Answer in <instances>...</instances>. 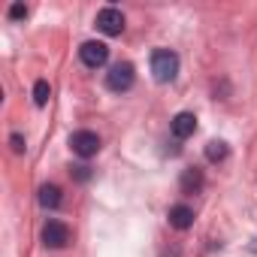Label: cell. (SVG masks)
I'll list each match as a JSON object with an SVG mask.
<instances>
[{"mask_svg": "<svg viewBox=\"0 0 257 257\" xmlns=\"http://www.w3.org/2000/svg\"><path fill=\"white\" fill-rule=\"evenodd\" d=\"M152 73L158 82H173L179 76V55L173 49H155L152 52Z\"/></svg>", "mask_w": 257, "mask_h": 257, "instance_id": "cell-1", "label": "cell"}, {"mask_svg": "<svg viewBox=\"0 0 257 257\" xmlns=\"http://www.w3.org/2000/svg\"><path fill=\"white\" fill-rule=\"evenodd\" d=\"M134 79H137V73H134V64H115L109 73H106V85H109V91H131L134 88Z\"/></svg>", "mask_w": 257, "mask_h": 257, "instance_id": "cell-2", "label": "cell"}, {"mask_svg": "<svg viewBox=\"0 0 257 257\" xmlns=\"http://www.w3.org/2000/svg\"><path fill=\"white\" fill-rule=\"evenodd\" d=\"M97 31L106 37H121L124 34V13L115 7H106L97 13Z\"/></svg>", "mask_w": 257, "mask_h": 257, "instance_id": "cell-3", "label": "cell"}, {"mask_svg": "<svg viewBox=\"0 0 257 257\" xmlns=\"http://www.w3.org/2000/svg\"><path fill=\"white\" fill-rule=\"evenodd\" d=\"M79 58H82V64H85V67L97 70V67H103V64L109 61V46H106V43H100V40H88V43H82Z\"/></svg>", "mask_w": 257, "mask_h": 257, "instance_id": "cell-4", "label": "cell"}, {"mask_svg": "<svg viewBox=\"0 0 257 257\" xmlns=\"http://www.w3.org/2000/svg\"><path fill=\"white\" fill-rule=\"evenodd\" d=\"M70 146H73V152L79 155V158H94L97 152H100V137L94 134V131H76L73 137H70Z\"/></svg>", "mask_w": 257, "mask_h": 257, "instance_id": "cell-5", "label": "cell"}, {"mask_svg": "<svg viewBox=\"0 0 257 257\" xmlns=\"http://www.w3.org/2000/svg\"><path fill=\"white\" fill-rule=\"evenodd\" d=\"M43 245L46 248H67L70 245V227L64 221H49L43 227Z\"/></svg>", "mask_w": 257, "mask_h": 257, "instance_id": "cell-6", "label": "cell"}, {"mask_svg": "<svg viewBox=\"0 0 257 257\" xmlns=\"http://www.w3.org/2000/svg\"><path fill=\"white\" fill-rule=\"evenodd\" d=\"M170 127H173V137H176V140H188V137H194V131H197V115H194V112H179Z\"/></svg>", "mask_w": 257, "mask_h": 257, "instance_id": "cell-7", "label": "cell"}, {"mask_svg": "<svg viewBox=\"0 0 257 257\" xmlns=\"http://www.w3.org/2000/svg\"><path fill=\"white\" fill-rule=\"evenodd\" d=\"M170 227H176V230H191L194 227V209L191 206H173L170 209Z\"/></svg>", "mask_w": 257, "mask_h": 257, "instance_id": "cell-8", "label": "cell"}, {"mask_svg": "<svg viewBox=\"0 0 257 257\" xmlns=\"http://www.w3.org/2000/svg\"><path fill=\"white\" fill-rule=\"evenodd\" d=\"M200 188H203V170H197V167L185 170L182 173V194H197Z\"/></svg>", "mask_w": 257, "mask_h": 257, "instance_id": "cell-9", "label": "cell"}, {"mask_svg": "<svg viewBox=\"0 0 257 257\" xmlns=\"http://www.w3.org/2000/svg\"><path fill=\"white\" fill-rule=\"evenodd\" d=\"M40 206L43 209H58L61 206V188L58 185H43L40 188Z\"/></svg>", "mask_w": 257, "mask_h": 257, "instance_id": "cell-10", "label": "cell"}, {"mask_svg": "<svg viewBox=\"0 0 257 257\" xmlns=\"http://www.w3.org/2000/svg\"><path fill=\"white\" fill-rule=\"evenodd\" d=\"M227 152H230V149H227V143H221V140H212V143L206 146V158H209L212 164H221V161L227 158Z\"/></svg>", "mask_w": 257, "mask_h": 257, "instance_id": "cell-11", "label": "cell"}, {"mask_svg": "<svg viewBox=\"0 0 257 257\" xmlns=\"http://www.w3.org/2000/svg\"><path fill=\"white\" fill-rule=\"evenodd\" d=\"M49 97H52V88H49V82H46V79H40V82L34 85V103H37V106H46V103H49Z\"/></svg>", "mask_w": 257, "mask_h": 257, "instance_id": "cell-12", "label": "cell"}, {"mask_svg": "<svg viewBox=\"0 0 257 257\" xmlns=\"http://www.w3.org/2000/svg\"><path fill=\"white\" fill-rule=\"evenodd\" d=\"M70 173H73V179H76V182H88V179H91V167H85V164L73 167Z\"/></svg>", "mask_w": 257, "mask_h": 257, "instance_id": "cell-13", "label": "cell"}, {"mask_svg": "<svg viewBox=\"0 0 257 257\" xmlns=\"http://www.w3.org/2000/svg\"><path fill=\"white\" fill-rule=\"evenodd\" d=\"M25 16H28V7H25V4H13V7H10V19H13V22H19V19H25Z\"/></svg>", "mask_w": 257, "mask_h": 257, "instance_id": "cell-14", "label": "cell"}, {"mask_svg": "<svg viewBox=\"0 0 257 257\" xmlns=\"http://www.w3.org/2000/svg\"><path fill=\"white\" fill-rule=\"evenodd\" d=\"M10 146H13V152H16V155H22V152L28 149V146H25V137H22V134H13V137H10Z\"/></svg>", "mask_w": 257, "mask_h": 257, "instance_id": "cell-15", "label": "cell"}]
</instances>
